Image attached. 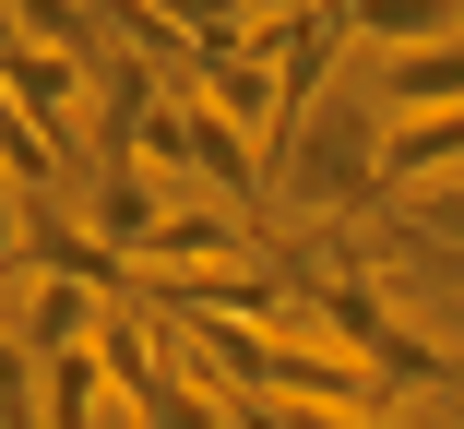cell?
<instances>
[{
	"label": "cell",
	"instance_id": "obj_1",
	"mask_svg": "<svg viewBox=\"0 0 464 429\" xmlns=\"http://www.w3.org/2000/svg\"><path fill=\"white\" fill-rule=\"evenodd\" d=\"M274 180H286V203H298L310 227L382 215V120H369V96H322L310 132L274 155Z\"/></svg>",
	"mask_w": 464,
	"mask_h": 429
},
{
	"label": "cell",
	"instance_id": "obj_2",
	"mask_svg": "<svg viewBox=\"0 0 464 429\" xmlns=\"http://www.w3.org/2000/svg\"><path fill=\"white\" fill-rule=\"evenodd\" d=\"M262 215H238V203H167V227H155V250H143V287H191V275H227V263H262Z\"/></svg>",
	"mask_w": 464,
	"mask_h": 429
},
{
	"label": "cell",
	"instance_id": "obj_3",
	"mask_svg": "<svg viewBox=\"0 0 464 429\" xmlns=\"http://www.w3.org/2000/svg\"><path fill=\"white\" fill-rule=\"evenodd\" d=\"M0 96H13L72 167H96V143H83V108H96V60H60V48H0Z\"/></svg>",
	"mask_w": 464,
	"mask_h": 429
},
{
	"label": "cell",
	"instance_id": "obj_4",
	"mask_svg": "<svg viewBox=\"0 0 464 429\" xmlns=\"http://www.w3.org/2000/svg\"><path fill=\"white\" fill-rule=\"evenodd\" d=\"M83 227H96L120 263H143L155 250V227H167V180L143 155H120V167H83Z\"/></svg>",
	"mask_w": 464,
	"mask_h": 429
},
{
	"label": "cell",
	"instance_id": "obj_5",
	"mask_svg": "<svg viewBox=\"0 0 464 429\" xmlns=\"http://www.w3.org/2000/svg\"><path fill=\"white\" fill-rule=\"evenodd\" d=\"M334 24H345V36H369L382 60H405V48H440V36H464V13H452V0H334Z\"/></svg>",
	"mask_w": 464,
	"mask_h": 429
},
{
	"label": "cell",
	"instance_id": "obj_6",
	"mask_svg": "<svg viewBox=\"0 0 464 429\" xmlns=\"http://www.w3.org/2000/svg\"><path fill=\"white\" fill-rule=\"evenodd\" d=\"M382 108H393V120H440V108H464V36L382 60Z\"/></svg>",
	"mask_w": 464,
	"mask_h": 429
},
{
	"label": "cell",
	"instance_id": "obj_7",
	"mask_svg": "<svg viewBox=\"0 0 464 429\" xmlns=\"http://www.w3.org/2000/svg\"><path fill=\"white\" fill-rule=\"evenodd\" d=\"M36 405H48V429H96L120 394H108V358L96 346H72V358H36Z\"/></svg>",
	"mask_w": 464,
	"mask_h": 429
},
{
	"label": "cell",
	"instance_id": "obj_8",
	"mask_svg": "<svg viewBox=\"0 0 464 429\" xmlns=\"http://www.w3.org/2000/svg\"><path fill=\"white\" fill-rule=\"evenodd\" d=\"M0 180H13L24 203H60V180H72V155H60V143H48L13 96H0Z\"/></svg>",
	"mask_w": 464,
	"mask_h": 429
},
{
	"label": "cell",
	"instance_id": "obj_9",
	"mask_svg": "<svg viewBox=\"0 0 464 429\" xmlns=\"http://www.w3.org/2000/svg\"><path fill=\"white\" fill-rule=\"evenodd\" d=\"M0 24H13V48H60V60H108V48H96V13H83V0H0Z\"/></svg>",
	"mask_w": 464,
	"mask_h": 429
},
{
	"label": "cell",
	"instance_id": "obj_10",
	"mask_svg": "<svg viewBox=\"0 0 464 429\" xmlns=\"http://www.w3.org/2000/svg\"><path fill=\"white\" fill-rule=\"evenodd\" d=\"M405 227H417V239H440V250H464V180L417 191V203H405Z\"/></svg>",
	"mask_w": 464,
	"mask_h": 429
},
{
	"label": "cell",
	"instance_id": "obj_11",
	"mask_svg": "<svg viewBox=\"0 0 464 429\" xmlns=\"http://www.w3.org/2000/svg\"><path fill=\"white\" fill-rule=\"evenodd\" d=\"M250 429H393V417H345V405H238Z\"/></svg>",
	"mask_w": 464,
	"mask_h": 429
},
{
	"label": "cell",
	"instance_id": "obj_12",
	"mask_svg": "<svg viewBox=\"0 0 464 429\" xmlns=\"http://www.w3.org/2000/svg\"><path fill=\"white\" fill-rule=\"evenodd\" d=\"M440 382H452V394H464V358H440Z\"/></svg>",
	"mask_w": 464,
	"mask_h": 429
},
{
	"label": "cell",
	"instance_id": "obj_13",
	"mask_svg": "<svg viewBox=\"0 0 464 429\" xmlns=\"http://www.w3.org/2000/svg\"><path fill=\"white\" fill-rule=\"evenodd\" d=\"M452 13H464V0H452Z\"/></svg>",
	"mask_w": 464,
	"mask_h": 429
}]
</instances>
